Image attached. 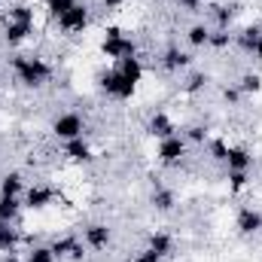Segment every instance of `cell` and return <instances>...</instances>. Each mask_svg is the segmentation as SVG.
Segmentation results:
<instances>
[{
	"mask_svg": "<svg viewBox=\"0 0 262 262\" xmlns=\"http://www.w3.org/2000/svg\"><path fill=\"white\" fill-rule=\"evenodd\" d=\"M146 76V67L140 61V55L134 58H122V61H113L107 70H101L95 76L98 82V92L107 98V101H116V104H128L137 95V85L143 82Z\"/></svg>",
	"mask_w": 262,
	"mask_h": 262,
	"instance_id": "cell-1",
	"label": "cell"
},
{
	"mask_svg": "<svg viewBox=\"0 0 262 262\" xmlns=\"http://www.w3.org/2000/svg\"><path fill=\"white\" fill-rule=\"evenodd\" d=\"M34 31H37V9L25 0L9 3V9L3 12V28H0L3 43L9 49H18L34 37Z\"/></svg>",
	"mask_w": 262,
	"mask_h": 262,
	"instance_id": "cell-2",
	"label": "cell"
},
{
	"mask_svg": "<svg viewBox=\"0 0 262 262\" xmlns=\"http://www.w3.org/2000/svg\"><path fill=\"white\" fill-rule=\"evenodd\" d=\"M9 70H12V79H15L25 92L43 89V85L52 79V73H55L52 61L43 58V55H12V58H9Z\"/></svg>",
	"mask_w": 262,
	"mask_h": 262,
	"instance_id": "cell-3",
	"label": "cell"
},
{
	"mask_svg": "<svg viewBox=\"0 0 262 262\" xmlns=\"http://www.w3.org/2000/svg\"><path fill=\"white\" fill-rule=\"evenodd\" d=\"M101 55L113 64V61H122V58H134V55H140V46H137V40L125 34L119 25H110V28H104V37H101Z\"/></svg>",
	"mask_w": 262,
	"mask_h": 262,
	"instance_id": "cell-4",
	"label": "cell"
},
{
	"mask_svg": "<svg viewBox=\"0 0 262 262\" xmlns=\"http://www.w3.org/2000/svg\"><path fill=\"white\" fill-rule=\"evenodd\" d=\"M85 128H89V122H85V116L82 113H76V110H64V113H58L55 119H52V137L58 140V143H67V140H76V137H85Z\"/></svg>",
	"mask_w": 262,
	"mask_h": 262,
	"instance_id": "cell-5",
	"label": "cell"
},
{
	"mask_svg": "<svg viewBox=\"0 0 262 262\" xmlns=\"http://www.w3.org/2000/svg\"><path fill=\"white\" fill-rule=\"evenodd\" d=\"M189 156V143L183 134H174V137H165V140H156V162L162 168H180Z\"/></svg>",
	"mask_w": 262,
	"mask_h": 262,
	"instance_id": "cell-6",
	"label": "cell"
},
{
	"mask_svg": "<svg viewBox=\"0 0 262 262\" xmlns=\"http://www.w3.org/2000/svg\"><path fill=\"white\" fill-rule=\"evenodd\" d=\"M89 25H92V6L85 0H79L73 9H67L64 15L55 21V28L61 31V37H79V34L89 31Z\"/></svg>",
	"mask_w": 262,
	"mask_h": 262,
	"instance_id": "cell-7",
	"label": "cell"
},
{
	"mask_svg": "<svg viewBox=\"0 0 262 262\" xmlns=\"http://www.w3.org/2000/svg\"><path fill=\"white\" fill-rule=\"evenodd\" d=\"M85 241H82V235H61V238H55L52 241V253H55V259L58 262H82L85 259Z\"/></svg>",
	"mask_w": 262,
	"mask_h": 262,
	"instance_id": "cell-8",
	"label": "cell"
},
{
	"mask_svg": "<svg viewBox=\"0 0 262 262\" xmlns=\"http://www.w3.org/2000/svg\"><path fill=\"white\" fill-rule=\"evenodd\" d=\"M192 64H195V55L189 49H180V46H165L159 55V67L165 73H186Z\"/></svg>",
	"mask_w": 262,
	"mask_h": 262,
	"instance_id": "cell-9",
	"label": "cell"
},
{
	"mask_svg": "<svg viewBox=\"0 0 262 262\" xmlns=\"http://www.w3.org/2000/svg\"><path fill=\"white\" fill-rule=\"evenodd\" d=\"M235 232L241 238H256L262 235V210L253 204H241L235 213Z\"/></svg>",
	"mask_w": 262,
	"mask_h": 262,
	"instance_id": "cell-10",
	"label": "cell"
},
{
	"mask_svg": "<svg viewBox=\"0 0 262 262\" xmlns=\"http://www.w3.org/2000/svg\"><path fill=\"white\" fill-rule=\"evenodd\" d=\"M55 198H58V189L52 186V183H31L28 189H25V207L28 210H46V207H52L55 204Z\"/></svg>",
	"mask_w": 262,
	"mask_h": 262,
	"instance_id": "cell-11",
	"label": "cell"
},
{
	"mask_svg": "<svg viewBox=\"0 0 262 262\" xmlns=\"http://www.w3.org/2000/svg\"><path fill=\"white\" fill-rule=\"evenodd\" d=\"M61 156H64V162L76 165V168H85V165L95 162V149H92L89 137H76V140L61 143Z\"/></svg>",
	"mask_w": 262,
	"mask_h": 262,
	"instance_id": "cell-12",
	"label": "cell"
},
{
	"mask_svg": "<svg viewBox=\"0 0 262 262\" xmlns=\"http://www.w3.org/2000/svg\"><path fill=\"white\" fill-rule=\"evenodd\" d=\"M143 128H146V134H149V137H156V140H165V137H174V134H180L177 122H174V116H171L168 110H152Z\"/></svg>",
	"mask_w": 262,
	"mask_h": 262,
	"instance_id": "cell-13",
	"label": "cell"
},
{
	"mask_svg": "<svg viewBox=\"0 0 262 262\" xmlns=\"http://www.w3.org/2000/svg\"><path fill=\"white\" fill-rule=\"evenodd\" d=\"M82 241H85V247H89V250L101 253V250H107V247L113 244V229H110L107 223L95 220V223H89V226L82 229Z\"/></svg>",
	"mask_w": 262,
	"mask_h": 262,
	"instance_id": "cell-14",
	"label": "cell"
},
{
	"mask_svg": "<svg viewBox=\"0 0 262 262\" xmlns=\"http://www.w3.org/2000/svg\"><path fill=\"white\" fill-rule=\"evenodd\" d=\"M146 250H152V253H156V256H162V259H171V256L177 253V241H174V235H171V232L156 229V232H149V235H146Z\"/></svg>",
	"mask_w": 262,
	"mask_h": 262,
	"instance_id": "cell-15",
	"label": "cell"
},
{
	"mask_svg": "<svg viewBox=\"0 0 262 262\" xmlns=\"http://www.w3.org/2000/svg\"><path fill=\"white\" fill-rule=\"evenodd\" d=\"M262 40V21H253V25H244L238 34H235V49L241 52V55H253V49H256V43Z\"/></svg>",
	"mask_w": 262,
	"mask_h": 262,
	"instance_id": "cell-16",
	"label": "cell"
},
{
	"mask_svg": "<svg viewBox=\"0 0 262 262\" xmlns=\"http://www.w3.org/2000/svg\"><path fill=\"white\" fill-rule=\"evenodd\" d=\"M226 171H250L253 168V152L244 143H229V156L223 162Z\"/></svg>",
	"mask_w": 262,
	"mask_h": 262,
	"instance_id": "cell-17",
	"label": "cell"
},
{
	"mask_svg": "<svg viewBox=\"0 0 262 262\" xmlns=\"http://www.w3.org/2000/svg\"><path fill=\"white\" fill-rule=\"evenodd\" d=\"M210 31H213V25H207V21H192V25L186 28V34H183L186 49H189V52L207 49V43H210Z\"/></svg>",
	"mask_w": 262,
	"mask_h": 262,
	"instance_id": "cell-18",
	"label": "cell"
},
{
	"mask_svg": "<svg viewBox=\"0 0 262 262\" xmlns=\"http://www.w3.org/2000/svg\"><path fill=\"white\" fill-rule=\"evenodd\" d=\"M25 235L18 229V223H0V253H15L21 247Z\"/></svg>",
	"mask_w": 262,
	"mask_h": 262,
	"instance_id": "cell-19",
	"label": "cell"
},
{
	"mask_svg": "<svg viewBox=\"0 0 262 262\" xmlns=\"http://www.w3.org/2000/svg\"><path fill=\"white\" fill-rule=\"evenodd\" d=\"M235 15H238V3H213V6H210L213 28L232 31V25H235Z\"/></svg>",
	"mask_w": 262,
	"mask_h": 262,
	"instance_id": "cell-20",
	"label": "cell"
},
{
	"mask_svg": "<svg viewBox=\"0 0 262 262\" xmlns=\"http://www.w3.org/2000/svg\"><path fill=\"white\" fill-rule=\"evenodd\" d=\"M149 204H152L156 213H171L177 207V192L171 186H156L152 195H149Z\"/></svg>",
	"mask_w": 262,
	"mask_h": 262,
	"instance_id": "cell-21",
	"label": "cell"
},
{
	"mask_svg": "<svg viewBox=\"0 0 262 262\" xmlns=\"http://www.w3.org/2000/svg\"><path fill=\"white\" fill-rule=\"evenodd\" d=\"M25 189H28V183H25V174L18 171V168H12V171H6L3 177H0V195H25Z\"/></svg>",
	"mask_w": 262,
	"mask_h": 262,
	"instance_id": "cell-22",
	"label": "cell"
},
{
	"mask_svg": "<svg viewBox=\"0 0 262 262\" xmlns=\"http://www.w3.org/2000/svg\"><path fill=\"white\" fill-rule=\"evenodd\" d=\"M25 201L18 195H0V223H18Z\"/></svg>",
	"mask_w": 262,
	"mask_h": 262,
	"instance_id": "cell-23",
	"label": "cell"
},
{
	"mask_svg": "<svg viewBox=\"0 0 262 262\" xmlns=\"http://www.w3.org/2000/svg\"><path fill=\"white\" fill-rule=\"evenodd\" d=\"M235 85L241 89V95H244V98L259 95V92H262V73H259V70H244V73L238 76V82H235Z\"/></svg>",
	"mask_w": 262,
	"mask_h": 262,
	"instance_id": "cell-24",
	"label": "cell"
},
{
	"mask_svg": "<svg viewBox=\"0 0 262 262\" xmlns=\"http://www.w3.org/2000/svg\"><path fill=\"white\" fill-rule=\"evenodd\" d=\"M21 262H58V259H55V253H52V244H31V247L25 250Z\"/></svg>",
	"mask_w": 262,
	"mask_h": 262,
	"instance_id": "cell-25",
	"label": "cell"
},
{
	"mask_svg": "<svg viewBox=\"0 0 262 262\" xmlns=\"http://www.w3.org/2000/svg\"><path fill=\"white\" fill-rule=\"evenodd\" d=\"M229 46H235V34H232V31H223V28H213V31H210V43H207V49H213V52H226Z\"/></svg>",
	"mask_w": 262,
	"mask_h": 262,
	"instance_id": "cell-26",
	"label": "cell"
},
{
	"mask_svg": "<svg viewBox=\"0 0 262 262\" xmlns=\"http://www.w3.org/2000/svg\"><path fill=\"white\" fill-rule=\"evenodd\" d=\"M79 0H43V9H46V15H49V21L55 25L61 15H64L67 9H73Z\"/></svg>",
	"mask_w": 262,
	"mask_h": 262,
	"instance_id": "cell-27",
	"label": "cell"
},
{
	"mask_svg": "<svg viewBox=\"0 0 262 262\" xmlns=\"http://www.w3.org/2000/svg\"><path fill=\"white\" fill-rule=\"evenodd\" d=\"M204 146H207L210 162H216V165H223V162H226V156H229V140H226V137H210Z\"/></svg>",
	"mask_w": 262,
	"mask_h": 262,
	"instance_id": "cell-28",
	"label": "cell"
},
{
	"mask_svg": "<svg viewBox=\"0 0 262 262\" xmlns=\"http://www.w3.org/2000/svg\"><path fill=\"white\" fill-rule=\"evenodd\" d=\"M207 82H210V76L201 73V70H195V73L186 76V82H183L180 89H183V95H201V92L207 89Z\"/></svg>",
	"mask_w": 262,
	"mask_h": 262,
	"instance_id": "cell-29",
	"label": "cell"
},
{
	"mask_svg": "<svg viewBox=\"0 0 262 262\" xmlns=\"http://www.w3.org/2000/svg\"><path fill=\"white\" fill-rule=\"evenodd\" d=\"M226 180H229V192L238 195L250 186V171H226Z\"/></svg>",
	"mask_w": 262,
	"mask_h": 262,
	"instance_id": "cell-30",
	"label": "cell"
},
{
	"mask_svg": "<svg viewBox=\"0 0 262 262\" xmlns=\"http://www.w3.org/2000/svg\"><path fill=\"white\" fill-rule=\"evenodd\" d=\"M183 137H186V143L189 146H204L207 140H210V134H207V125H189L186 131H180Z\"/></svg>",
	"mask_w": 262,
	"mask_h": 262,
	"instance_id": "cell-31",
	"label": "cell"
},
{
	"mask_svg": "<svg viewBox=\"0 0 262 262\" xmlns=\"http://www.w3.org/2000/svg\"><path fill=\"white\" fill-rule=\"evenodd\" d=\"M241 98H244V95H241V89H238V85H235V82H232V85H226V89H223V101H226V104H229V107H238V104H241Z\"/></svg>",
	"mask_w": 262,
	"mask_h": 262,
	"instance_id": "cell-32",
	"label": "cell"
},
{
	"mask_svg": "<svg viewBox=\"0 0 262 262\" xmlns=\"http://www.w3.org/2000/svg\"><path fill=\"white\" fill-rule=\"evenodd\" d=\"M131 262H165V259H162V256H156L152 250H146V247H143V250H137V253L131 256Z\"/></svg>",
	"mask_w": 262,
	"mask_h": 262,
	"instance_id": "cell-33",
	"label": "cell"
},
{
	"mask_svg": "<svg viewBox=\"0 0 262 262\" xmlns=\"http://www.w3.org/2000/svg\"><path fill=\"white\" fill-rule=\"evenodd\" d=\"M204 6V0H177V9H183V12H198Z\"/></svg>",
	"mask_w": 262,
	"mask_h": 262,
	"instance_id": "cell-34",
	"label": "cell"
},
{
	"mask_svg": "<svg viewBox=\"0 0 262 262\" xmlns=\"http://www.w3.org/2000/svg\"><path fill=\"white\" fill-rule=\"evenodd\" d=\"M128 0H98V6L104 9V12H116V9H122Z\"/></svg>",
	"mask_w": 262,
	"mask_h": 262,
	"instance_id": "cell-35",
	"label": "cell"
},
{
	"mask_svg": "<svg viewBox=\"0 0 262 262\" xmlns=\"http://www.w3.org/2000/svg\"><path fill=\"white\" fill-rule=\"evenodd\" d=\"M250 58H253V61H259V64H262V40L256 43V49H253V55H250Z\"/></svg>",
	"mask_w": 262,
	"mask_h": 262,
	"instance_id": "cell-36",
	"label": "cell"
},
{
	"mask_svg": "<svg viewBox=\"0 0 262 262\" xmlns=\"http://www.w3.org/2000/svg\"><path fill=\"white\" fill-rule=\"evenodd\" d=\"M0 262H21V259H18L15 253H3V256H0Z\"/></svg>",
	"mask_w": 262,
	"mask_h": 262,
	"instance_id": "cell-37",
	"label": "cell"
},
{
	"mask_svg": "<svg viewBox=\"0 0 262 262\" xmlns=\"http://www.w3.org/2000/svg\"><path fill=\"white\" fill-rule=\"evenodd\" d=\"M0 89H3V79H0Z\"/></svg>",
	"mask_w": 262,
	"mask_h": 262,
	"instance_id": "cell-38",
	"label": "cell"
}]
</instances>
